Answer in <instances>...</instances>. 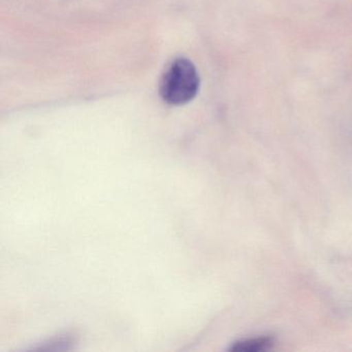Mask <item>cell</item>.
<instances>
[{
	"label": "cell",
	"mask_w": 352,
	"mask_h": 352,
	"mask_svg": "<svg viewBox=\"0 0 352 352\" xmlns=\"http://www.w3.org/2000/svg\"><path fill=\"white\" fill-rule=\"evenodd\" d=\"M199 89V76L191 61L185 58L175 60L160 80L162 100L173 106L191 102Z\"/></svg>",
	"instance_id": "1"
},
{
	"label": "cell",
	"mask_w": 352,
	"mask_h": 352,
	"mask_svg": "<svg viewBox=\"0 0 352 352\" xmlns=\"http://www.w3.org/2000/svg\"><path fill=\"white\" fill-rule=\"evenodd\" d=\"M274 345V339L272 337L255 338V339L244 340L236 342L230 348L232 352H259L271 349Z\"/></svg>",
	"instance_id": "2"
}]
</instances>
